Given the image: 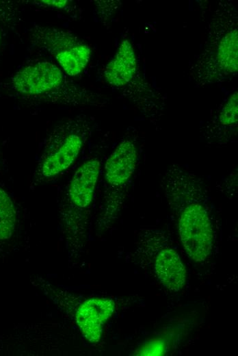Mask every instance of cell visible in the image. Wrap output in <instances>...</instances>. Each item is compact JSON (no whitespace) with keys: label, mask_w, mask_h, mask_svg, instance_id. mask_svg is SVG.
Listing matches in <instances>:
<instances>
[{"label":"cell","mask_w":238,"mask_h":356,"mask_svg":"<svg viewBox=\"0 0 238 356\" xmlns=\"http://www.w3.org/2000/svg\"><path fill=\"white\" fill-rule=\"evenodd\" d=\"M10 84L14 90L34 102L78 105L85 101L84 90L49 62L20 69L11 78Z\"/></svg>","instance_id":"1"},{"label":"cell","mask_w":238,"mask_h":356,"mask_svg":"<svg viewBox=\"0 0 238 356\" xmlns=\"http://www.w3.org/2000/svg\"><path fill=\"white\" fill-rule=\"evenodd\" d=\"M87 131L86 122L80 116L66 118L53 128L38 159L33 186L54 180L72 165L84 145Z\"/></svg>","instance_id":"2"},{"label":"cell","mask_w":238,"mask_h":356,"mask_svg":"<svg viewBox=\"0 0 238 356\" xmlns=\"http://www.w3.org/2000/svg\"><path fill=\"white\" fill-rule=\"evenodd\" d=\"M178 231L184 249L191 259L202 262L209 255L213 231L208 213L201 204L193 203L184 209L179 218Z\"/></svg>","instance_id":"3"},{"label":"cell","mask_w":238,"mask_h":356,"mask_svg":"<svg viewBox=\"0 0 238 356\" xmlns=\"http://www.w3.org/2000/svg\"><path fill=\"white\" fill-rule=\"evenodd\" d=\"M137 161V150L130 140H123L107 158L104 167V178L108 190L114 192L123 188L134 173Z\"/></svg>","instance_id":"4"},{"label":"cell","mask_w":238,"mask_h":356,"mask_svg":"<svg viewBox=\"0 0 238 356\" xmlns=\"http://www.w3.org/2000/svg\"><path fill=\"white\" fill-rule=\"evenodd\" d=\"M115 308L114 301L108 298H92L78 308L76 322L88 341L96 343L101 340L103 327Z\"/></svg>","instance_id":"5"},{"label":"cell","mask_w":238,"mask_h":356,"mask_svg":"<svg viewBox=\"0 0 238 356\" xmlns=\"http://www.w3.org/2000/svg\"><path fill=\"white\" fill-rule=\"evenodd\" d=\"M136 68V56L133 45L128 40H124L114 57L107 64L104 76L110 85L120 87L131 81Z\"/></svg>","instance_id":"6"},{"label":"cell","mask_w":238,"mask_h":356,"mask_svg":"<svg viewBox=\"0 0 238 356\" xmlns=\"http://www.w3.org/2000/svg\"><path fill=\"white\" fill-rule=\"evenodd\" d=\"M155 272L163 285L171 291H179L185 285V268L178 254L172 249L159 253L155 262Z\"/></svg>","instance_id":"7"},{"label":"cell","mask_w":238,"mask_h":356,"mask_svg":"<svg viewBox=\"0 0 238 356\" xmlns=\"http://www.w3.org/2000/svg\"><path fill=\"white\" fill-rule=\"evenodd\" d=\"M34 42L55 57L80 42L70 31L35 26Z\"/></svg>","instance_id":"8"},{"label":"cell","mask_w":238,"mask_h":356,"mask_svg":"<svg viewBox=\"0 0 238 356\" xmlns=\"http://www.w3.org/2000/svg\"><path fill=\"white\" fill-rule=\"evenodd\" d=\"M18 210L11 196L0 186V252L14 239L18 229Z\"/></svg>","instance_id":"9"},{"label":"cell","mask_w":238,"mask_h":356,"mask_svg":"<svg viewBox=\"0 0 238 356\" xmlns=\"http://www.w3.org/2000/svg\"><path fill=\"white\" fill-rule=\"evenodd\" d=\"M90 54V47L80 42L55 58L66 74L75 76L85 68Z\"/></svg>","instance_id":"10"},{"label":"cell","mask_w":238,"mask_h":356,"mask_svg":"<svg viewBox=\"0 0 238 356\" xmlns=\"http://www.w3.org/2000/svg\"><path fill=\"white\" fill-rule=\"evenodd\" d=\"M237 29L228 31L220 40L217 49V62L229 73H236L237 71Z\"/></svg>","instance_id":"11"},{"label":"cell","mask_w":238,"mask_h":356,"mask_svg":"<svg viewBox=\"0 0 238 356\" xmlns=\"http://www.w3.org/2000/svg\"><path fill=\"white\" fill-rule=\"evenodd\" d=\"M219 119L223 125H233L238 120V94L235 92L223 107L219 115Z\"/></svg>","instance_id":"12"},{"label":"cell","mask_w":238,"mask_h":356,"mask_svg":"<svg viewBox=\"0 0 238 356\" xmlns=\"http://www.w3.org/2000/svg\"><path fill=\"white\" fill-rule=\"evenodd\" d=\"M41 2L44 3L46 5L57 7L59 8L64 7L68 1H41Z\"/></svg>","instance_id":"13"},{"label":"cell","mask_w":238,"mask_h":356,"mask_svg":"<svg viewBox=\"0 0 238 356\" xmlns=\"http://www.w3.org/2000/svg\"><path fill=\"white\" fill-rule=\"evenodd\" d=\"M1 155H0V168H1Z\"/></svg>","instance_id":"14"},{"label":"cell","mask_w":238,"mask_h":356,"mask_svg":"<svg viewBox=\"0 0 238 356\" xmlns=\"http://www.w3.org/2000/svg\"><path fill=\"white\" fill-rule=\"evenodd\" d=\"M0 41H1V36H0Z\"/></svg>","instance_id":"15"}]
</instances>
